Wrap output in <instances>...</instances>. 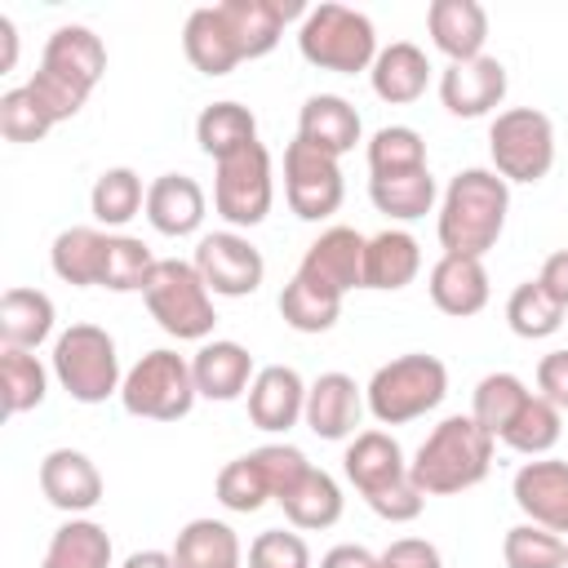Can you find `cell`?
Here are the masks:
<instances>
[{
    "mask_svg": "<svg viewBox=\"0 0 568 568\" xmlns=\"http://www.w3.org/2000/svg\"><path fill=\"white\" fill-rule=\"evenodd\" d=\"M501 559H506V568H564L568 541L541 524H515V528H506Z\"/></svg>",
    "mask_w": 568,
    "mask_h": 568,
    "instance_id": "ee69618b",
    "label": "cell"
},
{
    "mask_svg": "<svg viewBox=\"0 0 568 568\" xmlns=\"http://www.w3.org/2000/svg\"><path fill=\"white\" fill-rule=\"evenodd\" d=\"M102 71H106V44L89 27L71 22V27H58L49 36L44 58H40L36 75L27 80V89L49 111V120L62 124V120L80 115V106L89 102V93L102 80Z\"/></svg>",
    "mask_w": 568,
    "mask_h": 568,
    "instance_id": "7a4b0ae2",
    "label": "cell"
},
{
    "mask_svg": "<svg viewBox=\"0 0 568 568\" xmlns=\"http://www.w3.org/2000/svg\"><path fill=\"white\" fill-rule=\"evenodd\" d=\"M120 568H178L173 550H133Z\"/></svg>",
    "mask_w": 568,
    "mask_h": 568,
    "instance_id": "db71d44e",
    "label": "cell"
},
{
    "mask_svg": "<svg viewBox=\"0 0 568 568\" xmlns=\"http://www.w3.org/2000/svg\"><path fill=\"white\" fill-rule=\"evenodd\" d=\"M280 315L297 333H328L342 315V293H333V288H324L306 275H293L280 288Z\"/></svg>",
    "mask_w": 568,
    "mask_h": 568,
    "instance_id": "d6a6232c",
    "label": "cell"
},
{
    "mask_svg": "<svg viewBox=\"0 0 568 568\" xmlns=\"http://www.w3.org/2000/svg\"><path fill=\"white\" fill-rule=\"evenodd\" d=\"M49 129H53V120H49V111L36 102V93L27 84L0 93V133L9 142H40Z\"/></svg>",
    "mask_w": 568,
    "mask_h": 568,
    "instance_id": "bcb514c9",
    "label": "cell"
},
{
    "mask_svg": "<svg viewBox=\"0 0 568 568\" xmlns=\"http://www.w3.org/2000/svg\"><path fill=\"white\" fill-rule=\"evenodd\" d=\"M53 333V302L40 288H4L0 297V342L36 351Z\"/></svg>",
    "mask_w": 568,
    "mask_h": 568,
    "instance_id": "f1b7e54d",
    "label": "cell"
},
{
    "mask_svg": "<svg viewBox=\"0 0 568 568\" xmlns=\"http://www.w3.org/2000/svg\"><path fill=\"white\" fill-rule=\"evenodd\" d=\"M146 222L160 231V235H195L200 222H204V191L195 178L186 173H160L151 186H146Z\"/></svg>",
    "mask_w": 568,
    "mask_h": 568,
    "instance_id": "cb8c5ba5",
    "label": "cell"
},
{
    "mask_svg": "<svg viewBox=\"0 0 568 568\" xmlns=\"http://www.w3.org/2000/svg\"><path fill=\"white\" fill-rule=\"evenodd\" d=\"M195 377H191V359H182L178 351H146L129 373H124V386H120V404L124 413L133 417H146V422H178L191 413L195 404Z\"/></svg>",
    "mask_w": 568,
    "mask_h": 568,
    "instance_id": "ba28073f",
    "label": "cell"
},
{
    "mask_svg": "<svg viewBox=\"0 0 568 568\" xmlns=\"http://www.w3.org/2000/svg\"><path fill=\"white\" fill-rule=\"evenodd\" d=\"M417 271H422V248L408 231L386 226L368 240V248H364V288L395 293V288H408L417 280Z\"/></svg>",
    "mask_w": 568,
    "mask_h": 568,
    "instance_id": "83f0119b",
    "label": "cell"
},
{
    "mask_svg": "<svg viewBox=\"0 0 568 568\" xmlns=\"http://www.w3.org/2000/svg\"><path fill=\"white\" fill-rule=\"evenodd\" d=\"M297 138L320 146L324 155L342 160L359 142V111L337 93H311L297 115Z\"/></svg>",
    "mask_w": 568,
    "mask_h": 568,
    "instance_id": "d4e9b609",
    "label": "cell"
},
{
    "mask_svg": "<svg viewBox=\"0 0 568 568\" xmlns=\"http://www.w3.org/2000/svg\"><path fill=\"white\" fill-rule=\"evenodd\" d=\"M297 49L320 71L355 75V71H368L373 67V58H377V31H373L368 13L351 9V4H315L302 18Z\"/></svg>",
    "mask_w": 568,
    "mask_h": 568,
    "instance_id": "5b68a950",
    "label": "cell"
},
{
    "mask_svg": "<svg viewBox=\"0 0 568 568\" xmlns=\"http://www.w3.org/2000/svg\"><path fill=\"white\" fill-rule=\"evenodd\" d=\"M248 568H311V546L297 532L266 528L248 546Z\"/></svg>",
    "mask_w": 568,
    "mask_h": 568,
    "instance_id": "c3c4849f",
    "label": "cell"
},
{
    "mask_svg": "<svg viewBox=\"0 0 568 568\" xmlns=\"http://www.w3.org/2000/svg\"><path fill=\"white\" fill-rule=\"evenodd\" d=\"M89 209H93V217H98L102 226H124V222H133V217L146 209L142 178H138L133 169H124V164L98 173V182H93V191H89Z\"/></svg>",
    "mask_w": 568,
    "mask_h": 568,
    "instance_id": "f35d334b",
    "label": "cell"
},
{
    "mask_svg": "<svg viewBox=\"0 0 568 568\" xmlns=\"http://www.w3.org/2000/svg\"><path fill=\"white\" fill-rule=\"evenodd\" d=\"M359 413H364V390L355 386L351 373H320L311 386H306V413L302 422L311 426V435L320 439H346L355 435L359 426Z\"/></svg>",
    "mask_w": 568,
    "mask_h": 568,
    "instance_id": "e0dca14e",
    "label": "cell"
},
{
    "mask_svg": "<svg viewBox=\"0 0 568 568\" xmlns=\"http://www.w3.org/2000/svg\"><path fill=\"white\" fill-rule=\"evenodd\" d=\"M342 470L346 479L359 488L364 501H377L382 493L408 484V462H404V448L386 435V430H359L351 444H346V457H342Z\"/></svg>",
    "mask_w": 568,
    "mask_h": 568,
    "instance_id": "9a60e30c",
    "label": "cell"
},
{
    "mask_svg": "<svg viewBox=\"0 0 568 568\" xmlns=\"http://www.w3.org/2000/svg\"><path fill=\"white\" fill-rule=\"evenodd\" d=\"M537 390H541L559 413H568V351L541 355V364H537Z\"/></svg>",
    "mask_w": 568,
    "mask_h": 568,
    "instance_id": "f907efd6",
    "label": "cell"
},
{
    "mask_svg": "<svg viewBox=\"0 0 568 568\" xmlns=\"http://www.w3.org/2000/svg\"><path fill=\"white\" fill-rule=\"evenodd\" d=\"M506 98V67L493 53H479L470 62H448L439 75V102L457 120L488 115Z\"/></svg>",
    "mask_w": 568,
    "mask_h": 568,
    "instance_id": "4fadbf2b",
    "label": "cell"
},
{
    "mask_svg": "<svg viewBox=\"0 0 568 568\" xmlns=\"http://www.w3.org/2000/svg\"><path fill=\"white\" fill-rule=\"evenodd\" d=\"M528 395H532V390H528L515 373H488V377H479V386H475L470 417H475L493 439H501V430L510 426V417L524 408Z\"/></svg>",
    "mask_w": 568,
    "mask_h": 568,
    "instance_id": "ab89813d",
    "label": "cell"
},
{
    "mask_svg": "<svg viewBox=\"0 0 568 568\" xmlns=\"http://www.w3.org/2000/svg\"><path fill=\"white\" fill-rule=\"evenodd\" d=\"M248 457L257 462V470H262V479H266V488H271V501H284V497L302 484V475L311 470L306 453L293 448V444H262V448H253Z\"/></svg>",
    "mask_w": 568,
    "mask_h": 568,
    "instance_id": "7dc6e473",
    "label": "cell"
},
{
    "mask_svg": "<svg viewBox=\"0 0 568 568\" xmlns=\"http://www.w3.org/2000/svg\"><path fill=\"white\" fill-rule=\"evenodd\" d=\"M426 169V142L417 129L408 124H386L373 133L368 142V173L373 178H395V173H413Z\"/></svg>",
    "mask_w": 568,
    "mask_h": 568,
    "instance_id": "b9f144b4",
    "label": "cell"
},
{
    "mask_svg": "<svg viewBox=\"0 0 568 568\" xmlns=\"http://www.w3.org/2000/svg\"><path fill=\"white\" fill-rule=\"evenodd\" d=\"M373 568H444V559L426 537H399L377 555Z\"/></svg>",
    "mask_w": 568,
    "mask_h": 568,
    "instance_id": "681fc988",
    "label": "cell"
},
{
    "mask_svg": "<svg viewBox=\"0 0 568 568\" xmlns=\"http://www.w3.org/2000/svg\"><path fill=\"white\" fill-rule=\"evenodd\" d=\"M564 568H568V559H564Z\"/></svg>",
    "mask_w": 568,
    "mask_h": 568,
    "instance_id": "9f6ffc18",
    "label": "cell"
},
{
    "mask_svg": "<svg viewBox=\"0 0 568 568\" xmlns=\"http://www.w3.org/2000/svg\"><path fill=\"white\" fill-rule=\"evenodd\" d=\"M40 568H111V537L93 519H67L44 550Z\"/></svg>",
    "mask_w": 568,
    "mask_h": 568,
    "instance_id": "836d02e7",
    "label": "cell"
},
{
    "mask_svg": "<svg viewBox=\"0 0 568 568\" xmlns=\"http://www.w3.org/2000/svg\"><path fill=\"white\" fill-rule=\"evenodd\" d=\"M275 200V173H271V151L262 142H248L244 151L217 160L213 178V209L231 226H257L266 222Z\"/></svg>",
    "mask_w": 568,
    "mask_h": 568,
    "instance_id": "30bf717a",
    "label": "cell"
},
{
    "mask_svg": "<svg viewBox=\"0 0 568 568\" xmlns=\"http://www.w3.org/2000/svg\"><path fill=\"white\" fill-rule=\"evenodd\" d=\"M280 506H284L293 528H333L342 519V488H337V479L328 470L311 466L302 475V484Z\"/></svg>",
    "mask_w": 568,
    "mask_h": 568,
    "instance_id": "d590c367",
    "label": "cell"
},
{
    "mask_svg": "<svg viewBox=\"0 0 568 568\" xmlns=\"http://www.w3.org/2000/svg\"><path fill=\"white\" fill-rule=\"evenodd\" d=\"M195 142H200V151L213 155V164H217V160L244 151L248 142H257V120H253V111L240 106V102H209V106L195 115Z\"/></svg>",
    "mask_w": 568,
    "mask_h": 568,
    "instance_id": "4dcf8cb0",
    "label": "cell"
},
{
    "mask_svg": "<svg viewBox=\"0 0 568 568\" xmlns=\"http://www.w3.org/2000/svg\"><path fill=\"white\" fill-rule=\"evenodd\" d=\"M306 413V382L288 364H266L257 368L248 386V422L257 430H288Z\"/></svg>",
    "mask_w": 568,
    "mask_h": 568,
    "instance_id": "7402d4cb",
    "label": "cell"
},
{
    "mask_svg": "<svg viewBox=\"0 0 568 568\" xmlns=\"http://www.w3.org/2000/svg\"><path fill=\"white\" fill-rule=\"evenodd\" d=\"M368 200L377 213H386L395 222H413V217L430 213L435 178H430V169H413V173H395V178H368Z\"/></svg>",
    "mask_w": 568,
    "mask_h": 568,
    "instance_id": "e575fe53",
    "label": "cell"
},
{
    "mask_svg": "<svg viewBox=\"0 0 568 568\" xmlns=\"http://www.w3.org/2000/svg\"><path fill=\"white\" fill-rule=\"evenodd\" d=\"M377 564V555L373 550H364V546H333L324 559H320V568H373Z\"/></svg>",
    "mask_w": 568,
    "mask_h": 568,
    "instance_id": "f5cc1de1",
    "label": "cell"
},
{
    "mask_svg": "<svg viewBox=\"0 0 568 568\" xmlns=\"http://www.w3.org/2000/svg\"><path fill=\"white\" fill-rule=\"evenodd\" d=\"M506 209H510V182L493 169H462L439 204V244L444 253L457 257H484L501 231H506Z\"/></svg>",
    "mask_w": 568,
    "mask_h": 568,
    "instance_id": "6da1fadb",
    "label": "cell"
},
{
    "mask_svg": "<svg viewBox=\"0 0 568 568\" xmlns=\"http://www.w3.org/2000/svg\"><path fill=\"white\" fill-rule=\"evenodd\" d=\"M368 80H373V93H377L382 102L404 106V102H417V98L426 93V84H430V62H426V53H422L417 44L395 40V44L377 49V58H373V67H368Z\"/></svg>",
    "mask_w": 568,
    "mask_h": 568,
    "instance_id": "484cf974",
    "label": "cell"
},
{
    "mask_svg": "<svg viewBox=\"0 0 568 568\" xmlns=\"http://www.w3.org/2000/svg\"><path fill=\"white\" fill-rule=\"evenodd\" d=\"M559 435H564V413L546 395H528L524 408L501 430V444L524 453V457H541V453H550L559 444Z\"/></svg>",
    "mask_w": 568,
    "mask_h": 568,
    "instance_id": "8d00e7d4",
    "label": "cell"
},
{
    "mask_svg": "<svg viewBox=\"0 0 568 568\" xmlns=\"http://www.w3.org/2000/svg\"><path fill=\"white\" fill-rule=\"evenodd\" d=\"M178 568H240V537L222 519H191L173 541Z\"/></svg>",
    "mask_w": 568,
    "mask_h": 568,
    "instance_id": "1f68e13d",
    "label": "cell"
},
{
    "mask_svg": "<svg viewBox=\"0 0 568 568\" xmlns=\"http://www.w3.org/2000/svg\"><path fill=\"white\" fill-rule=\"evenodd\" d=\"M49 262H53V275L62 284H75V288L98 284L102 280V262H106V231H98V226H67L53 240Z\"/></svg>",
    "mask_w": 568,
    "mask_h": 568,
    "instance_id": "f546056e",
    "label": "cell"
},
{
    "mask_svg": "<svg viewBox=\"0 0 568 568\" xmlns=\"http://www.w3.org/2000/svg\"><path fill=\"white\" fill-rule=\"evenodd\" d=\"M0 390H4V413H9V417L31 413V408H40L44 395H49V373H44V364H40L31 351L4 346V351H0Z\"/></svg>",
    "mask_w": 568,
    "mask_h": 568,
    "instance_id": "74e56055",
    "label": "cell"
},
{
    "mask_svg": "<svg viewBox=\"0 0 568 568\" xmlns=\"http://www.w3.org/2000/svg\"><path fill=\"white\" fill-rule=\"evenodd\" d=\"M444 395H448L444 359L413 351V355H399V359H390L373 373V382L364 390V404L382 426H404V422H417L430 408H439Z\"/></svg>",
    "mask_w": 568,
    "mask_h": 568,
    "instance_id": "277c9868",
    "label": "cell"
},
{
    "mask_svg": "<svg viewBox=\"0 0 568 568\" xmlns=\"http://www.w3.org/2000/svg\"><path fill=\"white\" fill-rule=\"evenodd\" d=\"M537 284L568 311V248H559V253H550L546 262H541V271H537Z\"/></svg>",
    "mask_w": 568,
    "mask_h": 568,
    "instance_id": "816d5d0a",
    "label": "cell"
},
{
    "mask_svg": "<svg viewBox=\"0 0 568 568\" xmlns=\"http://www.w3.org/2000/svg\"><path fill=\"white\" fill-rule=\"evenodd\" d=\"M182 49L191 58V67L200 75H231L244 58L226 31V18L217 4H204V9H191L186 27H182Z\"/></svg>",
    "mask_w": 568,
    "mask_h": 568,
    "instance_id": "4316f807",
    "label": "cell"
},
{
    "mask_svg": "<svg viewBox=\"0 0 568 568\" xmlns=\"http://www.w3.org/2000/svg\"><path fill=\"white\" fill-rule=\"evenodd\" d=\"M564 306L537 284V280H524L510 297H506V324L519 333V337H528V342H537V337H550L559 324H564Z\"/></svg>",
    "mask_w": 568,
    "mask_h": 568,
    "instance_id": "7bdbcfd3",
    "label": "cell"
},
{
    "mask_svg": "<svg viewBox=\"0 0 568 568\" xmlns=\"http://www.w3.org/2000/svg\"><path fill=\"white\" fill-rule=\"evenodd\" d=\"M0 44H4V62H0V71H13V62H18V31H13V22L0 13Z\"/></svg>",
    "mask_w": 568,
    "mask_h": 568,
    "instance_id": "11a10c76",
    "label": "cell"
},
{
    "mask_svg": "<svg viewBox=\"0 0 568 568\" xmlns=\"http://www.w3.org/2000/svg\"><path fill=\"white\" fill-rule=\"evenodd\" d=\"M217 9L240 58H266L280 44L284 22L302 13V0H222Z\"/></svg>",
    "mask_w": 568,
    "mask_h": 568,
    "instance_id": "ac0fdd59",
    "label": "cell"
},
{
    "mask_svg": "<svg viewBox=\"0 0 568 568\" xmlns=\"http://www.w3.org/2000/svg\"><path fill=\"white\" fill-rule=\"evenodd\" d=\"M284 195H288V209L302 222L333 217L342 209V195H346L337 160L324 155L320 146L302 142V138H293L288 151H284Z\"/></svg>",
    "mask_w": 568,
    "mask_h": 568,
    "instance_id": "8fae6325",
    "label": "cell"
},
{
    "mask_svg": "<svg viewBox=\"0 0 568 568\" xmlns=\"http://www.w3.org/2000/svg\"><path fill=\"white\" fill-rule=\"evenodd\" d=\"M191 377H195V390H200L204 399L226 404V399L248 395V386H253L257 373H253V355H248V346L226 342V337H213V342H204V346L195 351V359H191Z\"/></svg>",
    "mask_w": 568,
    "mask_h": 568,
    "instance_id": "603a6c76",
    "label": "cell"
},
{
    "mask_svg": "<svg viewBox=\"0 0 568 568\" xmlns=\"http://www.w3.org/2000/svg\"><path fill=\"white\" fill-rule=\"evenodd\" d=\"M213 493H217V501H222L226 510H235V515H253V510H262V506L271 501V488H266V479H262V470H257L253 457L226 462V466L217 470Z\"/></svg>",
    "mask_w": 568,
    "mask_h": 568,
    "instance_id": "f6af8a7d",
    "label": "cell"
},
{
    "mask_svg": "<svg viewBox=\"0 0 568 568\" xmlns=\"http://www.w3.org/2000/svg\"><path fill=\"white\" fill-rule=\"evenodd\" d=\"M142 302L151 311V320L178 337V342H204L217 324L213 315V293L209 284L200 280L195 262H178V257H160L146 288H142Z\"/></svg>",
    "mask_w": 568,
    "mask_h": 568,
    "instance_id": "8992f818",
    "label": "cell"
},
{
    "mask_svg": "<svg viewBox=\"0 0 568 568\" xmlns=\"http://www.w3.org/2000/svg\"><path fill=\"white\" fill-rule=\"evenodd\" d=\"M40 493L67 515H84L102 501V475L80 448H53L40 462Z\"/></svg>",
    "mask_w": 568,
    "mask_h": 568,
    "instance_id": "d6986e66",
    "label": "cell"
},
{
    "mask_svg": "<svg viewBox=\"0 0 568 568\" xmlns=\"http://www.w3.org/2000/svg\"><path fill=\"white\" fill-rule=\"evenodd\" d=\"M488 155L493 173L506 182H541L555 164V124L537 106H510L497 111L488 124Z\"/></svg>",
    "mask_w": 568,
    "mask_h": 568,
    "instance_id": "9c48e42d",
    "label": "cell"
},
{
    "mask_svg": "<svg viewBox=\"0 0 568 568\" xmlns=\"http://www.w3.org/2000/svg\"><path fill=\"white\" fill-rule=\"evenodd\" d=\"M160 257H151V248L138 235H106V262H102V288L111 293H142L151 271Z\"/></svg>",
    "mask_w": 568,
    "mask_h": 568,
    "instance_id": "60d3db41",
    "label": "cell"
},
{
    "mask_svg": "<svg viewBox=\"0 0 568 568\" xmlns=\"http://www.w3.org/2000/svg\"><path fill=\"white\" fill-rule=\"evenodd\" d=\"M493 444L497 439L470 413H453L422 439L417 457L408 462V475L422 488V497H453L462 488H475L488 475Z\"/></svg>",
    "mask_w": 568,
    "mask_h": 568,
    "instance_id": "3957f363",
    "label": "cell"
},
{
    "mask_svg": "<svg viewBox=\"0 0 568 568\" xmlns=\"http://www.w3.org/2000/svg\"><path fill=\"white\" fill-rule=\"evenodd\" d=\"M430 302L453 315V320H466V315H479L488 306V271H484V257H457V253H439V262L430 266Z\"/></svg>",
    "mask_w": 568,
    "mask_h": 568,
    "instance_id": "44dd1931",
    "label": "cell"
},
{
    "mask_svg": "<svg viewBox=\"0 0 568 568\" xmlns=\"http://www.w3.org/2000/svg\"><path fill=\"white\" fill-rule=\"evenodd\" d=\"M195 271L209 284V293H217V297H248L262 284L266 262L248 244V235L213 231V235H200V244H195Z\"/></svg>",
    "mask_w": 568,
    "mask_h": 568,
    "instance_id": "7c38bea8",
    "label": "cell"
},
{
    "mask_svg": "<svg viewBox=\"0 0 568 568\" xmlns=\"http://www.w3.org/2000/svg\"><path fill=\"white\" fill-rule=\"evenodd\" d=\"M426 31L448 62H470L488 44V13L479 0H430Z\"/></svg>",
    "mask_w": 568,
    "mask_h": 568,
    "instance_id": "ffe728a7",
    "label": "cell"
},
{
    "mask_svg": "<svg viewBox=\"0 0 568 568\" xmlns=\"http://www.w3.org/2000/svg\"><path fill=\"white\" fill-rule=\"evenodd\" d=\"M364 248H368V240L355 226H328V231H320V240H311L297 275L346 297L351 288H364Z\"/></svg>",
    "mask_w": 568,
    "mask_h": 568,
    "instance_id": "5bb4252c",
    "label": "cell"
},
{
    "mask_svg": "<svg viewBox=\"0 0 568 568\" xmlns=\"http://www.w3.org/2000/svg\"><path fill=\"white\" fill-rule=\"evenodd\" d=\"M510 493H515V506L528 515V524L568 532V462H555V457L524 462L515 470Z\"/></svg>",
    "mask_w": 568,
    "mask_h": 568,
    "instance_id": "2e32d148",
    "label": "cell"
},
{
    "mask_svg": "<svg viewBox=\"0 0 568 568\" xmlns=\"http://www.w3.org/2000/svg\"><path fill=\"white\" fill-rule=\"evenodd\" d=\"M53 377L75 404H102L106 395H120V355L106 328L98 324H71L53 342Z\"/></svg>",
    "mask_w": 568,
    "mask_h": 568,
    "instance_id": "52a82bcc",
    "label": "cell"
}]
</instances>
